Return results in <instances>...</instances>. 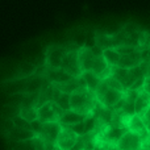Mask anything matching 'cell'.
<instances>
[{"label": "cell", "instance_id": "484cf974", "mask_svg": "<svg viewBox=\"0 0 150 150\" xmlns=\"http://www.w3.org/2000/svg\"><path fill=\"white\" fill-rule=\"evenodd\" d=\"M108 150H120L119 149V146L116 145V144H111V145H109V149Z\"/></svg>", "mask_w": 150, "mask_h": 150}, {"label": "cell", "instance_id": "52a82bcc", "mask_svg": "<svg viewBox=\"0 0 150 150\" xmlns=\"http://www.w3.org/2000/svg\"><path fill=\"white\" fill-rule=\"evenodd\" d=\"M62 128L63 127L59 122H46V124H42V129L40 132L38 137H41L46 144H55Z\"/></svg>", "mask_w": 150, "mask_h": 150}, {"label": "cell", "instance_id": "6da1fadb", "mask_svg": "<svg viewBox=\"0 0 150 150\" xmlns=\"http://www.w3.org/2000/svg\"><path fill=\"white\" fill-rule=\"evenodd\" d=\"M71 111H75L83 116L93 115L98 105V100L93 92H91L87 87H82L71 93Z\"/></svg>", "mask_w": 150, "mask_h": 150}, {"label": "cell", "instance_id": "4316f807", "mask_svg": "<svg viewBox=\"0 0 150 150\" xmlns=\"http://www.w3.org/2000/svg\"><path fill=\"white\" fill-rule=\"evenodd\" d=\"M145 121V120H144ZM145 124H146V129H148V132L150 133V120H148V121H145Z\"/></svg>", "mask_w": 150, "mask_h": 150}, {"label": "cell", "instance_id": "2e32d148", "mask_svg": "<svg viewBox=\"0 0 150 150\" xmlns=\"http://www.w3.org/2000/svg\"><path fill=\"white\" fill-rule=\"evenodd\" d=\"M101 52H103L104 59L107 61V63L111 67H117L119 66L120 59H121V54L116 50V47H113V49H104Z\"/></svg>", "mask_w": 150, "mask_h": 150}, {"label": "cell", "instance_id": "5b68a950", "mask_svg": "<svg viewBox=\"0 0 150 150\" xmlns=\"http://www.w3.org/2000/svg\"><path fill=\"white\" fill-rule=\"evenodd\" d=\"M78 50L79 49H71L67 54L65 55L62 62V69L65 73H67L69 75H71L73 78H80L83 75L82 67L79 63V57H78Z\"/></svg>", "mask_w": 150, "mask_h": 150}, {"label": "cell", "instance_id": "5bb4252c", "mask_svg": "<svg viewBox=\"0 0 150 150\" xmlns=\"http://www.w3.org/2000/svg\"><path fill=\"white\" fill-rule=\"evenodd\" d=\"M86 117L87 116H83V115L70 109V111L63 112L62 117H61V120H59V124L62 125V127H73L75 124L83 122L86 120Z\"/></svg>", "mask_w": 150, "mask_h": 150}, {"label": "cell", "instance_id": "cb8c5ba5", "mask_svg": "<svg viewBox=\"0 0 150 150\" xmlns=\"http://www.w3.org/2000/svg\"><path fill=\"white\" fill-rule=\"evenodd\" d=\"M141 140H142V148H146L150 150V133L148 132L146 134L141 136Z\"/></svg>", "mask_w": 150, "mask_h": 150}, {"label": "cell", "instance_id": "e0dca14e", "mask_svg": "<svg viewBox=\"0 0 150 150\" xmlns=\"http://www.w3.org/2000/svg\"><path fill=\"white\" fill-rule=\"evenodd\" d=\"M18 116L25 119L26 121L32 122V121L38 119V111H37L36 107H21L20 115H18Z\"/></svg>", "mask_w": 150, "mask_h": 150}, {"label": "cell", "instance_id": "ffe728a7", "mask_svg": "<svg viewBox=\"0 0 150 150\" xmlns=\"http://www.w3.org/2000/svg\"><path fill=\"white\" fill-rule=\"evenodd\" d=\"M104 82H105L111 88H115V90H119V91H125V90H124V87H122V84L116 79V78L113 76V75H111L109 78L104 79Z\"/></svg>", "mask_w": 150, "mask_h": 150}, {"label": "cell", "instance_id": "3957f363", "mask_svg": "<svg viewBox=\"0 0 150 150\" xmlns=\"http://www.w3.org/2000/svg\"><path fill=\"white\" fill-rule=\"evenodd\" d=\"M71 50L67 45H50L45 54V66L49 69H61L63 58Z\"/></svg>", "mask_w": 150, "mask_h": 150}, {"label": "cell", "instance_id": "4fadbf2b", "mask_svg": "<svg viewBox=\"0 0 150 150\" xmlns=\"http://www.w3.org/2000/svg\"><path fill=\"white\" fill-rule=\"evenodd\" d=\"M127 130L136 133V134H138V136H144L148 133L145 121H144V119L141 116H138V115H133L129 119L128 125H127Z\"/></svg>", "mask_w": 150, "mask_h": 150}, {"label": "cell", "instance_id": "7c38bea8", "mask_svg": "<svg viewBox=\"0 0 150 150\" xmlns=\"http://www.w3.org/2000/svg\"><path fill=\"white\" fill-rule=\"evenodd\" d=\"M127 132V129H122V128H116V127H112V125H108L105 129L103 130L101 133H99L100 137H103L107 142L109 144H116L120 141V138L124 136V133Z\"/></svg>", "mask_w": 150, "mask_h": 150}, {"label": "cell", "instance_id": "ac0fdd59", "mask_svg": "<svg viewBox=\"0 0 150 150\" xmlns=\"http://www.w3.org/2000/svg\"><path fill=\"white\" fill-rule=\"evenodd\" d=\"M70 99H71V95L70 93H66V92H61L58 95V98L55 99V103L59 107L62 111H70L71 109V103H70Z\"/></svg>", "mask_w": 150, "mask_h": 150}, {"label": "cell", "instance_id": "7a4b0ae2", "mask_svg": "<svg viewBox=\"0 0 150 150\" xmlns=\"http://www.w3.org/2000/svg\"><path fill=\"white\" fill-rule=\"evenodd\" d=\"M124 95H125V91H119V90H115V88H111L104 80H101L100 86L95 91V96L98 103L101 104L103 107H105V108H111V109L115 108L124 99Z\"/></svg>", "mask_w": 150, "mask_h": 150}, {"label": "cell", "instance_id": "603a6c76", "mask_svg": "<svg viewBox=\"0 0 150 150\" xmlns=\"http://www.w3.org/2000/svg\"><path fill=\"white\" fill-rule=\"evenodd\" d=\"M141 59H142V62H150V47H146V49L141 50Z\"/></svg>", "mask_w": 150, "mask_h": 150}, {"label": "cell", "instance_id": "7402d4cb", "mask_svg": "<svg viewBox=\"0 0 150 150\" xmlns=\"http://www.w3.org/2000/svg\"><path fill=\"white\" fill-rule=\"evenodd\" d=\"M67 128H70L71 130H74V133H76L79 137H82V136L87 134V133H86L84 121H83V122H79V124H75V125H73V127H67Z\"/></svg>", "mask_w": 150, "mask_h": 150}, {"label": "cell", "instance_id": "d4e9b609", "mask_svg": "<svg viewBox=\"0 0 150 150\" xmlns=\"http://www.w3.org/2000/svg\"><path fill=\"white\" fill-rule=\"evenodd\" d=\"M142 90L146 91L148 93H150V76H146V78H145V82H144Z\"/></svg>", "mask_w": 150, "mask_h": 150}, {"label": "cell", "instance_id": "8fae6325", "mask_svg": "<svg viewBox=\"0 0 150 150\" xmlns=\"http://www.w3.org/2000/svg\"><path fill=\"white\" fill-rule=\"evenodd\" d=\"M150 108V93H148L146 91H144L141 88L138 91V96L134 101V111L136 115L142 117L144 115L148 112V109Z\"/></svg>", "mask_w": 150, "mask_h": 150}, {"label": "cell", "instance_id": "d6986e66", "mask_svg": "<svg viewBox=\"0 0 150 150\" xmlns=\"http://www.w3.org/2000/svg\"><path fill=\"white\" fill-rule=\"evenodd\" d=\"M13 124H15L16 128H21V129H29L32 130V124L29 121H26L25 119H23L21 116H16L12 119Z\"/></svg>", "mask_w": 150, "mask_h": 150}, {"label": "cell", "instance_id": "30bf717a", "mask_svg": "<svg viewBox=\"0 0 150 150\" xmlns=\"http://www.w3.org/2000/svg\"><path fill=\"white\" fill-rule=\"evenodd\" d=\"M7 136L11 141L13 142H25V141H30L33 138L37 137V134L33 130L29 129H21V128H11L9 130H7Z\"/></svg>", "mask_w": 150, "mask_h": 150}, {"label": "cell", "instance_id": "ba28073f", "mask_svg": "<svg viewBox=\"0 0 150 150\" xmlns=\"http://www.w3.org/2000/svg\"><path fill=\"white\" fill-rule=\"evenodd\" d=\"M101 52L95 53V50L91 49V47L83 46L78 50V57H79V63L80 67H82V71L86 73V71H91L92 70L93 62H95L98 54H100Z\"/></svg>", "mask_w": 150, "mask_h": 150}, {"label": "cell", "instance_id": "9c48e42d", "mask_svg": "<svg viewBox=\"0 0 150 150\" xmlns=\"http://www.w3.org/2000/svg\"><path fill=\"white\" fill-rule=\"evenodd\" d=\"M117 146L120 150H138L142 148V140H141V136L127 130L117 142Z\"/></svg>", "mask_w": 150, "mask_h": 150}, {"label": "cell", "instance_id": "44dd1931", "mask_svg": "<svg viewBox=\"0 0 150 150\" xmlns=\"http://www.w3.org/2000/svg\"><path fill=\"white\" fill-rule=\"evenodd\" d=\"M13 150H36V146L33 144V140L25 141V142H16V146Z\"/></svg>", "mask_w": 150, "mask_h": 150}, {"label": "cell", "instance_id": "277c9868", "mask_svg": "<svg viewBox=\"0 0 150 150\" xmlns=\"http://www.w3.org/2000/svg\"><path fill=\"white\" fill-rule=\"evenodd\" d=\"M38 111V120L42 124L46 122H59L61 117H62L63 112L59 107L57 105L55 101H46L42 105L37 108Z\"/></svg>", "mask_w": 150, "mask_h": 150}, {"label": "cell", "instance_id": "9a60e30c", "mask_svg": "<svg viewBox=\"0 0 150 150\" xmlns=\"http://www.w3.org/2000/svg\"><path fill=\"white\" fill-rule=\"evenodd\" d=\"M82 78H83V80H84V83H86V87H87L91 92L95 93V91L98 90V87L100 86V83H101L100 78H99L95 73H92V71H86V73H83Z\"/></svg>", "mask_w": 150, "mask_h": 150}, {"label": "cell", "instance_id": "83f0119b", "mask_svg": "<svg viewBox=\"0 0 150 150\" xmlns=\"http://www.w3.org/2000/svg\"><path fill=\"white\" fill-rule=\"evenodd\" d=\"M138 150H149V149H146V148H141V149H138Z\"/></svg>", "mask_w": 150, "mask_h": 150}, {"label": "cell", "instance_id": "8992f818", "mask_svg": "<svg viewBox=\"0 0 150 150\" xmlns=\"http://www.w3.org/2000/svg\"><path fill=\"white\" fill-rule=\"evenodd\" d=\"M78 141H79V136L76 133H74V130H71L70 128L63 127L57 138L55 145L62 150H71L76 145Z\"/></svg>", "mask_w": 150, "mask_h": 150}]
</instances>
